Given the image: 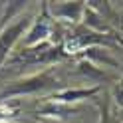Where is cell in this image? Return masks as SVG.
<instances>
[{
	"mask_svg": "<svg viewBox=\"0 0 123 123\" xmlns=\"http://www.w3.org/2000/svg\"><path fill=\"white\" fill-rule=\"evenodd\" d=\"M56 86H58V78L50 70H44L40 74L26 75V78H20L16 81L8 83V86L0 91V103H2L4 99H12V97L44 93V91H48V89H54Z\"/></svg>",
	"mask_w": 123,
	"mask_h": 123,
	"instance_id": "6da1fadb",
	"label": "cell"
},
{
	"mask_svg": "<svg viewBox=\"0 0 123 123\" xmlns=\"http://www.w3.org/2000/svg\"><path fill=\"white\" fill-rule=\"evenodd\" d=\"M54 20L48 14V2H44V10L42 16H38L36 20L30 22V26L26 30V38H24V48H34L44 42L52 44V34H54Z\"/></svg>",
	"mask_w": 123,
	"mask_h": 123,
	"instance_id": "7a4b0ae2",
	"label": "cell"
},
{
	"mask_svg": "<svg viewBox=\"0 0 123 123\" xmlns=\"http://www.w3.org/2000/svg\"><path fill=\"white\" fill-rule=\"evenodd\" d=\"M28 26H30L28 18H18V20H14L12 24L2 28V32H0V68H2L4 62L10 58L14 46L20 40V36L28 30Z\"/></svg>",
	"mask_w": 123,
	"mask_h": 123,
	"instance_id": "3957f363",
	"label": "cell"
},
{
	"mask_svg": "<svg viewBox=\"0 0 123 123\" xmlns=\"http://www.w3.org/2000/svg\"><path fill=\"white\" fill-rule=\"evenodd\" d=\"M99 86H93V87H68V89H62V91H56L54 95H50L48 99L52 101H60V103H66V105H72L75 101H81V99H89L93 97L95 93H99Z\"/></svg>",
	"mask_w": 123,
	"mask_h": 123,
	"instance_id": "277c9868",
	"label": "cell"
},
{
	"mask_svg": "<svg viewBox=\"0 0 123 123\" xmlns=\"http://www.w3.org/2000/svg\"><path fill=\"white\" fill-rule=\"evenodd\" d=\"M38 113L44 115V117H56V119H68L72 115L78 113V109L72 105L60 103V101H52V99H46V103L38 109Z\"/></svg>",
	"mask_w": 123,
	"mask_h": 123,
	"instance_id": "5b68a950",
	"label": "cell"
},
{
	"mask_svg": "<svg viewBox=\"0 0 123 123\" xmlns=\"http://www.w3.org/2000/svg\"><path fill=\"white\" fill-rule=\"evenodd\" d=\"M83 24L87 26V30H91V32H95V34H111L113 30H111V26L105 22V18L103 16H99V14L95 12V10H91V8H86L83 10Z\"/></svg>",
	"mask_w": 123,
	"mask_h": 123,
	"instance_id": "8992f818",
	"label": "cell"
},
{
	"mask_svg": "<svg viewBox=\"0 0 123 123\" xmlns=\"http://www.w3.org/2000/svg\"><path fill=\"white\" fill-rule=\"evenodd\" d=\"M83 10H86L83 2H62L58 8H54V16L70 20V22H78L81 18Z\"/></svg>",
	"mask_w": 123,
	"mask_h": 123,
	"instance_id": "52a82bcc",
	"label": "cell"
},
{
	"mask_svg": "<svg viewBox=\"0 0 123 123\" xmlns=\"http://www.w3.org/2000/svg\"><path fill=\"white\" fill-rule=\"evenodd\" d=\"M78 72L83 75V78H87L89 81H103V80H107V74L101 70V68H97L93 62H87V60H81L78 64Z\"/></svg>",
	"mask_w": 123,
	"mask_h": 123,
	"instance_id": "ba28073f",
	"label": "cell"
},
{
	"mask_svg": "<svg viewBox=\"0 0 123 123\" xmlns=\"http://www.w3.org/2000/svg\"><path fill=\"white\" fill-rule=\"evenodd\" d=\"M83 52H86L87 62H89V60H95V62H101L103 66H113V68H117V66H119V64H117V60H115L113 56H109L107 52L99 50V48H87V50H83Z\"/></svg>",
	"mask_w": 123,
	"mask_h": 123,
	"instance_id": "9c48e42d",
	"label": "cell"
},
{
	"mask_svg": "<svg viewBox=\"0 0 123 123\" xmlns=\"http://www.w3.org/2000/svg\"><path fill=\"white\" fill-rule=\"evenodd\" d=\"M14 113H16V109H14L12 105L0 103V123H8V119L14 117Z\"/></svg>",
	"mask_w": 123,
	"mask_h": 123,
	"instance_id": "30bf717a",
	"label": "cell"
},
{
	"mask_svg": "<svg viewBox=\"0 0 123 123\" xmlns=\"http://www.w3.org/2000/svg\"><path fill=\"white\" fill-rule=\"evenodd\" d=\"M113 101L117 103L119 107L123 105V101H121V83H115L113 86Z\"/></svg>",
	"mask_w": 123,
	"mask_h": 123,
	"instance_id": "8fae6325",
	"label": "cell"
},
{
	"mask_svg": "<svg viewBox=\"0 0 123 123\" xmlns=\"http://www.w3.org/2000/svg\"><path fill=\"white\" fill-rule=\"evenodd\" d=\"M8 123H10V121H8Z\"/></svg>",
	"mask_w": 123,
	"mask_h": 123,
	"instance_id": "7c38bea8",
	"label": "cell"
}]
</instances>
